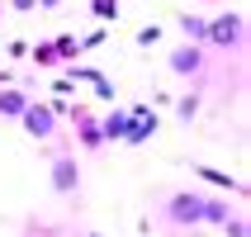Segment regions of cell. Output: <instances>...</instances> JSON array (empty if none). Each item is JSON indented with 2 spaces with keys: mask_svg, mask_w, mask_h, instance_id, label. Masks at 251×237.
<instances>
[{
  "mask_svg": "<svg viewBox=\"0 0 251 237\" xmlns=\"http://www.w3.org/2000/svg\"><path fill=\"white\" fill-rule=\"evenodd\" d=\"M232 213L227 195H204V190H171L161 199V209L152 213L156 228L166 233H195V228H218Z\"/></svg>",
  "mask_w": 251,
  "mask_h": 237,
  "instance_id": "1",
  "label": "cell"
},
{
  "mask_svg": "<svg viewBox=\"0 0 251 237\" xmlns=\"http://www.w3.org/2000/svg\"><path fill=\"white\" fill-rule=\"evenodd\" d=\"M204 48H213V53H223V57H242V53H247V14H242V10L209 14Z\"/></svg>",
  "mask_w": 251,
  "mask_h": 237,
  "instance_id": "2",
  "label": "cell"
},
{
  "mask_svg": "<svg viewBox=\"0 0 251 237\" xmlns=\"http://www.w3.org/2000/svg\"><path fill=\"white\" fill-rule=\"evenodd\" d=\"M166 71L180 76V81H204L209 76V48L204 43H180L166 53Z\"/></svg>",
  "mask_w": 251,
  "mask_h": 237,
  "instance_id": "3",
  "label": "cell"
},
{
  "mask_svg": "<svg viewBox=\"0 0 251 237\" xmlns=\"http://www.w3.org/2000/svg\"><path fill=\"white\" fill-rule=\"evenodd\" d=\"M67 119H71V128H76V147H81L85 157H95V152H104V147H109V142H104V133H100V114L90 109V105H71Z\"/></svg>",
  "mask_w": 251,
  "mask_h": 237,
  "instance_id": "4",
  "label": "cell"
},
{
  "mask_svg": "<svg viewBox=\"0 0 251 237\" xmlns=\"http://www.w3.org/2000/svg\"><path fill=\"white\" fill-rule=\"evenodd\" d=\"M48 181H52V190H57L62 199L81 195V161H76V147L62 142V147L52 152V176H48Z\"/></svg>",
  "mask_w": 251,
  "mask_h": 237,
  "instance_id": "5",
  "label": "cell"
},
{
  "mask_svg": "<svg viewBox=\"0 0 251 237\" xmlns=\"http://www.w3.org/2000/svg\"><path fill=\"white\" fill-rule=\"evenodd\" d=\"M161 133V114L152 105H128V133H124V147H147V142Z\"/></svg>",
  "mask_w": 251,
  "mask_h": 237,
  "instance_id": "6",
  "label": "cell"
},
{
  "mask_svg": "<svg viewBox=\"0 0 251 237\" xmlns=\"http://www.w3.org/2000/svg\"><path fill=\"white\" fill-rule=\"evenodd\" d=\"M19 124H24V133L28 138H38V142H48V138H57V124H62V119H57L52 114V105H48V100H28L24 105V114H19Z\"/></svg>",
  "mask_w": 251,
  "mask_h": 237,
  "instance_id": "7",
  "label": "cell"
},
{
  "mask_svg": "<svg viewBox=\"0 0 251 237\" xmlns=\"http://www.w3.org/2000/svg\"><path fill=\"white\" fill-rule=\"evenodd\" d=\"M28 100H33V95H28L19 81H14V85H0V119H19Z\"/></svg>",
  "mask_w": 251,
  "mask_h": 237,
  "instance_id": "8",
  "label": "cell"
},
{
  "mask_svg": "<svg viewBox=\"0 0 251 237\" xmlns=\"http://www.w3.org/2000/svg\"><path fill=\"white\" fill-rule=\"evenodd\" d=\"M195 176H199V181H209V185H218V190H227V195H247V185H242L237 181V176H227V171H218V166H204V161H199V166H195Z\"/></svg>",
  "mask_w": 251,
  "mask_h": 237,
  "instance_id": "9",
  "label": "cell"
},
{
  "mask_svg": "<svg viewBox=\"0 0 251 237\" xmlns=\"http://www.w3.org/2000/svg\"><path fill=\"white\" fill-rule=\"evenodd\" d=\"M100 133H104V142H124V133H128V105H114L109 114H100Z\"/></svg>",
  "mask_w": 251,
  "mask_h": 237,
  "instance_id": "10",
  "label": "cell"
},
{
  "mask_svg": "<svg viewBox=\"0 0 251 237\" xmlns=\"http://www.w3.org/2000/svg\"><path fill=\"white\" fill-rule=\"evenodd\" d=\"M176 28H180V38H185V43H204V33H209V14L185 10V14H176Z\"/></svg>",
  "mask_w": 251,
  "mask_h": 237,
  "instance_id": "11",
  "label": "cell"
},
{
  "mask_svg": "<svg viewBox=\"0 0 251 237\" xmlns=\"http://www.w3.org/2000/svg\"><path fill=\"white\" fill-rule=\"evenodd\" d=\"M199 109H204V81H190V90L176 100V114H180V124H190Z\"/></svg>",
  "mask_w": 251,
  "mask_h": 237,
  "instance_id": "12",
  "label": "cell"
},
{
  "mask_svg": "<svg viewBox=\"0 0 251 237\" xmlns=\"http://www.w3.org/2000/svg\"><path fill=\"white\" fill-rule=\"evenodd\" d=\"M28 57H33L38 67H62V57H57L52 38H48V43H28Z\"/></svg>",
  "mask_w": 251,
  "mask_h": 237,
  "instance_id": "13",
  "label": "cell"
},
{
  "mask_svg": "<svg viewBox=\"0 0 251 237\" xmlns=\"http://www.w3.org/2000/svg\"><path fill=\"white\" fill-rule=\"evenodd\" d=\"M218 228H223V237H251V233H247V213H242V209H232Z\"/></svg>",
  "mask_w": 251,
  "mask_h": 237,
  "instance_id": "14",
  "label": "cell"
},
{
  "mask_svg": "<svg viewBox=\"0 0 251 237\" xmlns=\"http://www.w3.org/2000/svg\"><path fill=\"white\" fill-rule=\"evenodd\" d=\"M52 48H57V57H62V67H67V62H76V57H81V43L71 38V33H62V38H52Z\"/></svg>",
  "mask_w": 251,
  "mask_h": 237,
  "instance_id": "15",
  "label": "cell"
},
{
  "mask_svg": "<svg viewBox=\"0 0 251 237\" xmlns=\"http://www.w3.org/2000/svg\"><path fill=\"white\" fill-rule=\"evenodd\" d=\"M90 10H95L100 24H114L119 19V0H90Z\"/></svg>",
  "mask_w": 251,
  "mask_h": 237,
  "instance_id": "16",
  "label": "cell"
},
{
  "mask_svg": "<svg viewBox=\"0 0 251 237\" xmlns=\"http://www.w3.org/2000/svg\"><path fill=\"white\" fill-rule=\"evenodd\" d=\"M133 43H138V48H156V43H161V24H142L138 33H133Z\"/></svg>",
  "mask_w": 251,
  "mask_h": 237,
  "instance_id": "17",
  "label": "cell"
},
{
  "mask_svg": "<svg viewBox=\"0 0 251 237\" xmlns=\"http://www.w3.org/2000/svg\"><path fill=\"white\" fill-rule=\"evenodd\" d=\"M90 85H95V100H114V95H119V90H114V81L104 76V71H100V76H95Z\"/></svg>",
  "mask_w": 251,
  "mask_h": 237,
  "instance_id": "18",
  "label": "cell"
},
{
  "mask_svg": "<svg viewBox=\"0 0 251 237\" xmlns=\"http://www.w3.org/2000/svg\"><path fill=\"white\" fill-rule=\"evenodd\" d=\"M76 43H81V53H95L100 43H104V28H90V33H81Z\"/></svg>",
  "mask_w": 251,
  "mask_h": 237,
  "instance_id": "19",
  "label": "cell"
},
{
  "mask_svg": "<svg viewBox=\"0 0 251 237\" xmlns=\"http://www.w3.org/2000/svg\"><path fill=\"white\" fill-rule=\"evenodd\" d=\"M5 5H10L14 14H33V10H38V0H5Z\"/></svg>",
  "mask_w": 251,
  "mask_h": 237,
  "instance_id": "20",
  "label": "cell"
},
{
  "mask_svg": "<svg viewBox=\"0 0 251 237\" xmlns=\"http://www.w3.org/2000/svg\"><path fill=\"white\" fill-rule=\"evenodd\" d=\"M5 53H10V57H28V43L14 38V43H5Z\"/></svg>",
  "mask_w": 251,
  "mask_h": 237,
  "instance_id": "21",
  "label": "cell"
},
{
  "mask_svg": "<svg viewBox=\"0 0 251 237\" xmlns=\"http://www.w3.org/2000/svg\"><path fill=\"white\" fill-rule=\"evenodd\" d=\"M0 85H14V71H5V67H0Z\"/></svg>",
  "mask_w": 251,
  "mask_h": 237,
  "instance_id": "22",
  "label": "cell"
},
{
  "mask_svg": "<svg viewBox=\"0 0 251 237\" xmlns=\"http://www.w3.org/2000/svg\"><path fill=\"white\" fill-rule=\"evenodd\" d=\"M57 5H62V0H38V10H57Z\"/></svg>",
  "mask_w": 251,
  "mask_h": 237,
  "instance_id": "23",
  "label": "cell"
},
{
  "mask_svg": "<svg viewBox=\"0 0 251 237\" xmlns=\"http://www.w3.org/2000/svg\"><path fill=\"white\" fill-rule=\"evenodd\" d=\"M85 237H104V233H85Z\"/></svg>",
  "mask_w": 251,
  "mask_h": 237,
  "instance_id": "24",
  "label": "cell"
}]
</instances>
